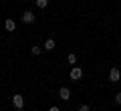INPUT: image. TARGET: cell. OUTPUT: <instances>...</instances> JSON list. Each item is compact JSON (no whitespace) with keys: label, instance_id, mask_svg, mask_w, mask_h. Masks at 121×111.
Segmentation results:
<instances>
[{"label":"cell","instance_id":"1","mask_svg":"<svg viewBox=\"0 0 121 111\" xmlns=\"http://www.w3.org/2000/svg\"><path fill=\"white\" fill-rule=\"evenodd\" d=\"M12 105L16 107V109H22V107H24V97H22L20 93L12 95Z\"/></svg>","mask_w":121,"mask_h":111},{"label":"cell","instance_id":"2","mask_svg":"<svg viewBox=\"0 0 121 111\" xmlns=\"http://www.w3.org/2000/svg\"><path fill=\"white\" fill-rule=\"evenodd\" d=\"M35 20H36V16H35L32 10H26V12L22 14V22H24V24H32Z\"/></svg>","mask_w":121,"mask_h":111},{"label":"cell","instance_id":"3","mask_svg":"<svg viewBox=\"0 0 121 111\" xmlns=\"http://www.w3.org/2000/svg\"><path fill=\"white\" fill-rule=\"evenodd\" d=\"M119 79H121V71H119L117 67H113L111 71H109V81H111V83H117Z\"/></svg>","mask_w":121,"mask_h":111},{"label":"cell","instance_id":"4","mask_svg":"<svg viewBox=\"0 0 121 111\" xmlns=\"http://www.w3.org/2000/svg\"><path fill=\"white\" fill-rule=\"evenodd\" d=\"M81 77H83V69L81 67H73L71 69V79H73V81H79Z\"/></svg>","mask_w":121,"mask_h":111},{"label":"cell","instance_id":"5","mask_svg":"<svg viewBox=\"0 0 121 111\" xmlns=\"http://www.w3.org/2000/svg\"><path fill=\"white\" fill-rule=\"evenodd\" d=\"M59 97L63 99V101H69V99H71V91H69V87H60V89H59Z\"/></svg>","mask_w":121,"mask_h":111},{"label":"cell","instance_id":"6","mask_svg":"<svg viewBox=\"0 0 121 111\" xmlns=\"http://www.w3.org/2000/svg\"><path fill=\"white\" fill-rule=\"evenodd\" d=\"M4 28L8 30V32H14V28H16V22H14L12 18H6V20H4Z\"/></svg>","mask_w":121,"mask_h":111},{"label":"cell","instance_id":"7","mask_svg":"<svg viewBox=\"0 0 121 111\" xmlns=\"http://www.w3.org/2000/svg\"><path fill=\"white\" fill-rule=\"evenodd\" d=\"M55 47H56V44H55V40H52V39L44 40V49H47V51H55Z\"/></svg>","mask_w":121,"mask_h":111},{"label":"cell","instance_id":"8","mask_svg":"<svg viewBox=\"0 0 121 111\" xmlns=\"http://www.w3.org/2000/svg\"><path fill=\"white\" fill-rule=\"evenodd\" d=\"M30 53H32V55H35V57H39L40 53H43V49H40V47H36V44H35V47L30 49Z\"/></svg>","mask_w":121,"mask_h":111},{"label":"cell","instance_id":"9","mask_svg":"<svg viewBox=\"0 0 121 111\" xmlns=\"http://www.w3.org/2000/svg\"><path fill=\"white\" fill-rule=\"evenodd\" d=\"M36 6H39V8H47V6H48V0H36Z\"/></svg>","mask_w":121,"mask_h":111},{"label":"cell","instance_id":"10","mask_svg":"<svg viewBox=\"0 0 121 111\" xmlns=\"http://www.w3.org/2000/svg\"><path fill=\"white\" fill-rule=\"evenodd\" d=\"M67 61H69V65H75V63H77V55H73V53H71Z\"/></svg>","mask_w":121,"mask_h":111},{"label":"cell","instance_id":"11","mask_svg":"<svg viewBox=\"0 0 121 111\" xmlns=\"http://www.w3.org/2000/svg\"><path fill=\"white\" fill-rule=\"evenodd\" d=\"M115 101H117V105H121V91L115 95Z\"/></svg>","mask_w":121,"mask_h":111},{"label":"cell","instance_id":"12","mask_svg":"<svg viewBox=\"0 0 121 111\" xmlns=\"http://www.w3.org/2000/svg\"><path fill=\"white\" fill-rule=\"evenodd\" d=\"M79 111H89V105H81V107H79Z\"/></svg>","mask_w":121,"mask_h":111},{"label":"cell","instance_id":"13","mask_svg":"<svg viewBox=\"0 0 121 111\" xmlns=\"http://www.w3.org/2000/svg\"><path fill=\"white\" fill-rule=\"evenodd\" d=\"M48 111H60V109H59V107H56V105H52V107H51V109H48Z\"/></svg>","mask_w":121,"mask_h":111}]
</instances>
